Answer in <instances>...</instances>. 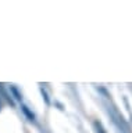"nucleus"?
I'll return each mask as SVG.
<instances>
[{
	"instance_id": "1",
	"label": "nucleus",
	"mask_w": 132,
	"mask_h": 133,
	"mask_svg": "<svg viewBox=\"0 0 132 133\" xmlns=\"http://www.w3.org/2000/svg\"><path fill=\"white\" fill-rule=\"evenodd\" d=\"M22 111L25 112V114H27V116H28V118H29L31 121H34V119H35V116H34V114H32V112H31L29 110H28V107H25V105H22Z\"/></svg>"
},
{
	"instance_id": "2",
	"label": "nucleus",
	"mask_w": 132,
	"mask_h": 133,
	"mask_svg": "<svg viewBox=\"0 0 132 133\" xmlns=\"http://www.w3.org/2000/svg\"><path fill=\"white\" fill-rule=\"evenodd\" d=\"M10 90H11V91H13V94L15 96V98H17V100H20V101H21V98H22V97H21V94H20V93H18V90H17V87H14V86H10Z\"/></svg>"
},
{
	"instance_id": "3",
	"label": "nucleus",
	"mask_w": 132,
	"mask_h": 133,
	"mask_svg": "<svg viewBox=\"0 0 132 133\" xmlns=\"http://www.w3.org/2000/svg\"><path fill=\"white\" fill-rule=\"evenodd\" d=\"M95 128H96V132H97V133H106L104 129H103V126H102V123L97 122V121L95 122Z\"/></svg>"
},
{
	"instance_id": "4",
	"label": "nucleus",
	"mask_w": 132,
	"mask_h": 133,
	"mask_svg": "<svg viewBox=\"0 0 132 133\" xmlns=\"http://www.w3.org/2000/svg\"><path fill=\"white\" fill-rule=\"evenodd\" d=\"M40 91H42V94H43V97H45V101H46V104H50V100H49L47 94H46V91H45L43 89H40Z\"/></svg>"
},
{
	"instance_id": "5",
	"label": "nucleus",
	"mask_w": 132,
	"mask_h": 133,
	"mask_svg": "<svg viewBox=\"0 0 132 133\" xmlns=\"http://www.w3.org/2000/svg\"><path fill=\"white\" fill-rule=\"evenodd\" d=\"M0 107H2V104H0Z\"/></svg>"
}]
</instances>
